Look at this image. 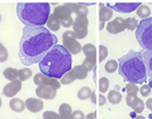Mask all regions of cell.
I'll return each instance as SVG.
<instances>
[{"label": "cell", "mask_w": 152, "mask_h": 119, "mask_svg": "<svg viewBox=\"0 0 152 119\" xmlns=\"http://www.w3.org/2000/svg\"><path fill=\"white\" fill-rule=\"evenodd\" d=\"M57 44V36L46 27H23L19 42V59L22 64L40 63L46 54Z\"/></svg>", "instance_id": "1"}, {"label": "cell", "mask_w": 152, "mask_h": 119, "mask_svg": "<svg viewBox=\"0 0 152 119\" xmlns=\"http://www.w3.org/2000/svg\"><path fill=\"white\" fill-rule=\"evenodd\" d=\"M39 69L41 74L50 78L61 79L66 73L73 69L72 54L63 46L56 44L40 61Z\"/></svg>", "instance_id": "2"}, {"label": "cell", "mask_w": 152, "mask_h": 119, "mask_svg": "<svg viewBox=\"0 0 152 119\" xmlns=\"http://www.w3.org/2000/svg\"><path fill=\"white\" fill-rule=\"evenodd\" d=\"M118 74L128 83L143 84L146 83L148 71L143 53L130 50L126 55L118 60Z\"/></svg>", "instance_id": "3"}, {"label": "cell", "mask_w": 152, "mask_h": 119, "mask_svg": "<svg viewBox=\"0 0 152 119\" xmlns=\"http://www.w3.org/2000/svg\"><path fill=\"white\" fill-rule=\"evenodd\" d=\"M17 15L26 27H43L50 15V5L21 1L17 5Z\"/></svg>", "instance_id": "4"}, {"label": "cell", "mask_w": 152, "mask_h": 119, "mask_svg": "<svg viewBox=\"0 0 152 119\" xmlns=\"http://www.w3.org/2000/svg\"><path fill=\"white\" fill-rule=\"evenodd\" d=\"M136 39L145 52H152V18L142 20L138 23Z\"/></svg>", "instance_id": "5"}, {"label": "cell", "mask_w": 152, "mask_h": 119, "mask_svg": "<svg viewBox=\"0 0 152 119\" xmlns=\"http://www.w3.org/2000/svg\"><path fill=\"white\" fill-rule=\"evenodd\" d=\"M55 17H56L61 26L68 28V27H73V23H74V17L73 14L70 13V11L63 5V6H57L54 9V13H53Z\"/></svg>", "instance_id": "6"}, {"label": "cell", "mask_w": 152, "mask_h": 119, "mask_svg": "<svg viewBox=\"0 0 152 119\" xmlns=\"http://www.w3.org/2000/svg\"><path fill=\"white\" fill-rule=\"evenodd\" d=\"M88 18H76L73 23V32L77 35V40L84 39L88 34Z\"/></svg>", "instance_id": "7"}, {"label": "cell", "mask_w": 152, "mask_h": 119, "mask_svg": "<svg viewBox=\"0 0 152 119\" xmlns=\"http://www.w3.org/2000/svg\"><path fill=\"white\" fill-rule=\"evenodd\" d=\"M142 4L140 2H108L107 4V7L114 9L116 12H119V13H131L133 11H137V8L140 6Z\"/></svg>", "instance_id": "8"}, {"label": "cell", "mask_w": 152, "mask_h": 119, "mask_svg": "<svg viewBox=\"0 0 152 119\" xmlns=\"http://www.w3.org/2000/svg\"><path fill=\"white\" fill-rule=\"evenodd\" d=\"M64 6L70 11V13L73 14V17L76 18H87L89 9L84 4H74V2H67L64 4Z\"/></svg>", "instance_id": "9"}, {"label": "cell", "mask_w": 152, "mask_h": 119, "mask_svg": "<svg viewBox=\"0 0 152 119\" xmlns=\"http://www.w3.org/2000/svg\"><path fill=\"white\" fill-rule=\"evenodd\" d=\"M34 83L37 84V85H49V86H53V88H55V89H60L61 88V82H58V79L56 78H50V77H48V76H46V75H43V74H41V73H39L37 74L35 76H34Z\"/></svg>", "instance_id": "10"}, {"label": "cell", "mask_w": 152, "mask_h": 119, "mask_svg": "<svg viewBox=\"0 0 152 119\" xmlns=\"http://www.w3.org/2000/svg\"><path fill=\"white\" fill-rule=\"evenodd\" d=\"M56 89L49 85H39L35 94L40 99H54L56 97Z\"/></svg>", "instance_id": "11"}, {"label": "cell", "mask_w": 152, "mask_h": 119, "mask_svg": "<svg viewBox=\"0 0 152 119\" xmlns=\"http://www.w3.org/2000/svg\"><path fill=\"white\" fill-rule=\"evenodd\" d=\"M22 88V82L20 79H15V81H12L11 83H7L5 86H4V90H2V95L6 96V97H14Z\"/></svg>", "instance_id": "12"}, {"label": "cell", "mask_w": 152, "mask_h": 119, "mask_svg": "<svg viewBox=\"0 0 152 119\" xmlns=\"http://www.w3.org/2000/svg\"><path fill=\"white\" fill-rule=\"evenodd\" d=\"M63 40V47L70 53V54H78L80 52H82V46L80 44V42L74 38H68L66 35H62Z\"/></svg>", "instance_id": "13"}, {"label": "cell", "mask_w": 152, "mask_h": 119, "mask_svg": "<svg viewBox=\"0 0 152 119\" xmlns=\"http://www.w3.org/2000/svg\"><path fill=\"white\" fill-rule=\"evenodd\" d=\"M126 104L134 110V112H137V113H140V112H143V110H144V107H145V104H144V102L142 100V99H139L137 97V94H128V96H126Z\"/></svg>", "instance_id": "14"}, {"label": "cell", "mask_w": 152, "mask_h": 119, "mask_svg": "<svg viewBox=\"0 0 152 119\" xmlns=\"http://www.w3.org/2000/svg\"><path fill=\"white\" fill-rule=\"evenodd\" d=\"M125 28L124 26V19L123 18H115L114 20L109 21L108 26H107V30L110 33V34H118V33H122Z\"/></svg>", "instance_id": "15"}, {"label": "cell", "mask_w": 152, "mask_h": 119, "mask_svg": "<svg viewBox=\"0 0 152 119\" xmlns=\"http://www.w3.org/2000/svg\"><path fill=\"white\" fill-rule=\"evenodd\" d=\"M113 18V9L104 6V4H99V29L104 28V22L110 21Z\"/></svg>", "instance_id": "16"}, {"label": "cell", "mask_w": 152, "mask_h": 119, "mask_svg": "<svg viewBox=\"0 0 152 119\" xmlns=\"http://www.w3.org/2000/svg\"><path fill=\"white\" fill-rule=\"evenodd\" d=\"M25 104L27 110L33 113L40 112L43 109V102L40 98H28L27 100H25Z\"/></svg>", "instance_id": "17"}, {"label": "cell", "mask_w": 152, "mask_h": 119, "mask_svg": "<svg viewBox=\"0 0 152 119\" xmlns=\"http://www.w3.org/2000/svg\"><path fill=\"white\" fill-rule=\"evenodd\" d=\"M58 116L61 119H72V117H73L72 106L67 103L61 104L60 107H58Z\"/></svg>", "instance_id": "18"}, {"label": "cell", "mask_w": 152, "mask_h": 119, "mask_svg": "<svg viewBox=\"0 0 152 119\" xmlns=\"http://www.w3.org/2000/svg\"><path fill=\"white\" fill-rule=\"evenodd\" d=\"M10 107L15 111V112H22L26 107V104L22 99L20 98H12L10 100Z\"/></svg>", "instance_id": "19"}, {"label": "cell", "mask_w": 152, "mask_h": 119, "mask_svg": "<svg viewBox=\"0 0 152 119\" xmlns=\"http://www.w3.org/2000/svg\"><path fill=\"white\" fill-rule=\"evenodd\" d=\"M73 73H74V76H75L76 79H84L87 76H88V70L87 68L83 65V64H80V65H76L73 69Z\"/></svg>", "instance_id": "20"}, {"label": "cell", "mask_w": 152, "mask_h": 119, "mask_svg": "<svg viewBox=\"0 0 152 119\" xmlns=\"http://www.w3.org/2000/svg\"><path fill=\"white\" fill-rule=\"evenodd\" d=\"M60 26H61V23H60L58 19H57L53 13H50V15H49V18H48V21H47V27H48V29L52 30V32H56V30H58V29L61 28Z\"/></svg>", "instance_id": "21"}, {"label": "cell", "mask_w": 152, "mask_h": 119, "mask_svg": "<svg viewBox=\"0 0 152 119\" xmlns=\"http://www.w3.org/2000/svg\"><path fill=\"white\" fill-rule=\"evenodd\" d=\"M143 57H144V62H145L148 76L150 77V79H152V52H144Z\"/></svg>", "instance_id": "22"}, {"label": "cell", "mask_w": 152, "mask_h": 119, "mask_svg": "<svg viewBox=\"0 0 152 119\" xmlns=\"http://www.w3.org/2000/svg\"><path fill=\"white\" fill-rule=\"evenodd\" d=\"M2 74H4V77L6 79H8L10 82L15 81V79H18V77H19V70L15 69V68H7V69L4 70Z\"/></svg>", "instance_id": "23"}, {"label": "cell", "mask_w": 152, "mask_h": 119, "mask_svg": "<svg viewBox=\"0 0 152 119\" xmlns=\"http://www.w3.org/2000/svg\"><path fill=\"white\" fill-rule=\"evenodd\" d=\"M91 94H93V90L89 88V86H83L78 90L77 92V98L81 99V100H87L91 97Z\"/></svg>", "instance_id": "24"}, {"label": "cell", "mask_w": 152, "mask_h": 119, "mask_svg": "<svg viewBox=\"0 0 152 119\" xmlns=\"http://www.w3.org/2000/svg\"><path fill=\"white\" fill-rule=\"evenodd\" d=\"M137 15L139 17V18H142L143 20L145 19H149L150 18V14H151V11H150V8L146 6V5H140L138 8H137Z\"/></svg>", "instance_id": "25"}, {"label": "cell", "mask_w": 152, "mask_h": 119, "mask_svg": "<svg viewBox=\"0 0 152 119\" xmlns=\"http://www.w3.org/2000/svg\"><path fill=\"white\" fill-rule=\"evenodd\" d=\"M82 52L84 53L86 57H96V47L91 43H87L82 47Z\"/></svg>", "instance_id": "26"}, {"label": "cell", "mask_w": 152, "mask_h": 119, "mask_svg": "<svg viewBox=\"0 0 152 119\" xmlns=\"http://www.w3.org/2000/svg\"><path fill=\"white\" fill-rule=\"evenodd\" d=\"M75 76H74V73L73 70H69L68 73H66L62 77H61V84L62 85H68V84H72L74 81H75Z\"/></svg>", "instance_id": "27"}, {"label": "cell", "mask_w": 152, "mask_h": 119, "mask_svg": "<svg viewBox=\"0 0 152 119\" xmlns=\"http://www.w3.org/2000/svg\"><path fill=\"white\" fill-rule=\"evenodd\" d=\"M108 100H109L111 104H118V103L122 100V95H121L117 90H111V91L108 94Z\"/></svg>", "instance_id": "28"}, {"label": "cell", "mask_w": 152, "mask_h": 119, "mask_svg": "<svg viewBox=\"0 0 152 119\" xmlns=\"http://www.w3.org/2000/svg\"><path fill=\"white\" fill-rule=\"evenodd\" d=\"M33 75V73H32V70L29 69V68H22V69H20L19 70V77L18 79H20L21 82H23V81H26V79H28L31 76Z\"/></svg>", "instance_id": "29"}, {"label": "cell", "mask_w": 152, "mask_h": 119, "mask_svg": "<svg viewBox=\"0 0 152 119\" xmlns=\"http://www.w3.org/2000/svg\"><path fill=\"white\" fill-rule=\"evenodd\" d=\"M124 26L126 29L129 30H137V27H138V21L133 18H128V19H124Z\"/></svg>", "instance_id": "30"}, {"label": "cell", "mask_w": 152, "mask_h": 119, "mask_svg": "<svg viewBox=\"0 0 152 119\" xmlns=\"http://www.w3.org/2000/svg\"><path fill=\"white\" fill-rule=\"evenodd\" d=\"M118 69V62H116L115 60H110V61H108L107 63H105V65H104V70L107 71V73H115L116 70Z\"/></svg>", "instance_id": "31"}, {"label": "cell", "mask_w": 152, "mask_h": 119, "mask_svg": "<svg viewBox=\"0 0 152 119\" xmlns=\"http://www.w3.org/2000/svg\"><path fill=\"white\" fill-rule=\"evenodd\" d=\"M82 64L87 68L88 71H91L96 67V57H86Z\"/></svg>", "instance_id": "32"}, {"label": "cell", "mask_w": 152, "mask_h": 119, "mask_svg": "<svg viewBox=\"0 0 152 119\" xmlns=\"http://www.w3.org/2000/svg\"><path fill=\"white\" fill-rule=\"evenodd\" d=\"M99 91L103 94V92H107L108 89H109V79L107 77H102L99 78Z\"/></svg>", "instance_id": "33"}, {"label": "cell", "mask_w": 152, "mask_h": 119, "mask_svg": "<svg viewBox=\"0 0 152 119\" xmlns=\"http://www.w3.org/2000/svg\"><path fill=\"white\" fill-rule=\"evenodd\" d=\"M7 59H8V52H7L6 47L0 42V63L7 61Z\"/></svg>", "instance_id": "34"}, {"label": "cell", "mask_w": 152, "mask_h": 119, "mask_svg": "<svg viewBox=\"0 0 152 119\" xmlns=\"http://www.w3.org/2000/svg\"><path fill=\"white\" fill-rule=\"evenodd\" d=\"M98 50H99V59H98V61L102 62V61H104L105 57L108 56V48H107L105 46L102 44V46H99Z\"/></svg>", "instance_id": "35"}, {"label": "cell", "mask_w": 152, "mask_h": 119, "mask_svg": "<svg viewBox=\"0 0 152 119\" xmlns=\"http://www.w3.org/2000/svg\"><path fill=\"white\" fill-rule=\"evenodd\" d=\"M125 90H126V92L128 94H137L138 91H139V88H138V85L137 84H133V83H128L126 84V86H125Z\"/></svg>", "instance_id": "36"}, {"label": "cell", "mask_w": 152, "mask_h": 119, "mask_svg": "<svg viewBox=\"0 0 152 119\" xmlns=\"http://www.w3.org/2000/svg\"><path fill=\"white\" fill-rule=\"evenodd\" d=\"M139 91H140V95H142L143 97H148V96L151 94V88H150L149 84H143L142 88L139 89Z\"/></svg>", "instance_id": "37"}, {"label": "cell", "mask_w": 152, "mask_h": 119, "mask_svg": "<svg viewBox=\"0 0 152 119\" xmlns=\"http://www.w3.org/2000/svg\"><path fill=\"white\" fill-rule=\"evenodd\" d=\"M43 119H61L58 113L54 111H46L43 112Z\"/></svg>", "instance_id": "38"}, {"label": "cell", "mask_w": 152, "mask_h": 119, "mask_svg": "<svg viewBox=\"0 0 152 119\" xmlns=\"http://www.w3.org/2000/svg\"><path fill=\"white\" fill-rule=\"evenodd\" d=\"M72 119H86V116L81 110H76V111H73Z\"/></svg>", "instance_id": "39"}, {"label": "cell", "mask_w": 152, "mask_h": 119, "mask_svg": "<svg viewBox=\"0 0 152 119\" xmlns=\"http://www.w3.org/2000/svg\"><path fill=\"white\" fill-rule=\"evenodd\" d=\"M98 100H99V102H98V104H99L101 106H103V105L105 104V102H107V99H105V97L103 96V94H101V95H99V97H98Z\"/></svg>", "instance_id": "40"}, {"label": "cell", "mask_w": 152, "mask_h": 119, "mask_svg": "<svg viewBox=\"0 0 152 119\" xmlns=\"http://www.w3.org/2000/svg\"><path fill=\"white\" fill-rule=\"evenodd\" d=\"M86 119H96V113L95 112H91V113H88Z\"/></svg>", "instance_id": "41"}, {"label": "cell", "mask_w": 152, "mask_h": 119, "mask_svg": "<svg viewBox=\"0 0 152 119\" xmlns=\"http://www.w3.org/2000/svg\"><path fill=\"white\" fill-rule=\"evenodd\" d=\"M146 107H148V109H150V110L152 111V98L146 100Z\"/></svg>", "instance_id": "42"}, {"label": "cell", "mask_w": 152, "mask_h": 119, "mask_svg": "<svg viewBox=\"0 0 152 119\" xmlns=\"http://www.w3.org/2000/svg\"><path fill=\"white\" fill-rule=\"evenodd\" d=\"M91 103H94V104H96V95H95V92L93 91V94H91Z\"/></svg>", "instance_id": "43"}, {"label": "cell", "mask_w": 152, "mask_h": 119, "mask_svg": "<svg viewBox=\"0 0 152 119\" xmlns=\"http://www.w3.org/2000/svg\"><path fill=\"white\" fill-rule=\"evenodd\" d=\"M134 119H145V118H144L143 116H137V117H136Z\"/></svg>", "instance_id": "44"}, {"label": "cell", "mask_w": 152, "mask_h": 119, "mask_svg": "<svg viewBox=\"0 0 152 119\" xmlns=\"http://www.w3.org/2000/svg\"><path fill=\"white\" fill-rule=\"evenodd\" d=\"M149 85H150V88L152 89V79H150V84H149Z\"/></svg>", "instance_id": "45"}, {"label": "cell", "mask_w": 152, "mask_h": 119, "mask_svg": "<svg viewBox=\"0 0 152 119\" xmlns=\"http://www.w3.org/2000/svg\"><path fill=\"white\" fill-rule=\"evenodd\" d=\"M0 107H1V98H0Z\"/></svg>", "instance_id": "46"}, {"label": "cell", "mask_w": 152, "mask_h": 119, "mask_svg": "<svg viewBox=\"0 0 152 119\" xmlns=\"http://www.w3.org/2000/svg\"><path fill=\"white\" fill-rule=\"evenodd\" d=\"M0 21H1V14H0Z\"/></svg>", "instance_id": "47"}, {"label": "cell", "mask_w": 152, "mask_h": 119, "mask_svg": "<svg viewBox=\"0 0 152 119\" xmlns=\"http://www.w3.org/2000/svg\"><path fill=\"white\" fill-rule=\"evenodd\" d=\"M151 115H152V111H151Z\"/></svg>", "instance_id": "48"}]
</instances>
